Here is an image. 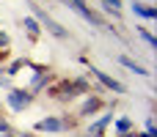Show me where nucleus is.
<instances>
[{"label": "nucleus", "mask_w": 157, "mask_h": 137, "mask_svg": "<svg viewBox=\"0 0 157 137\" xmlns=\"http://www.w3.org/2000/svg\"><path fill=\"white\" fill-rule=\"evenodd\" d=\"M22 27H25V30H28V33H30L33 38H36V36L41 33V25L36 22V16H33V14H28V16L22 19Z\"/></svg>", "instance_id": "obj_12"}, {"label": "nucleus", "mask_w": 157, "mask_h": 137, "mask_svg": "<svg viewBox=\"0 0 157 137\" xmlns=\"http://www.w3.org/2000/svg\"><path fill=\"white\" fill-rule=\"evenodd\" d=\"M119 63H121L124 69H130L132 74H138V77H149V69H146V66H141L138 60H132L130 55H119Z\"/></svg>", "instance_id": "obj_7"}, {"label": "nucleus", "mask_w": 157, "mask_h": 137, "mask_svg": "<svg viewBox=\"0 0 157 137\" xmlns=\"http://www.w3.org/2000/svg\"><path fill=\"white\" fill-rule=\"evenodd\" d=\"M75 126V121H69V118H58V115H47V118H41V121H36V132H66V129H72Z\"/></svg>", "instance_id": "obj_3"}, {"label": "nucleus", "mask_w": 157, "mask_h": 137, "mask_svg": "<svg viewBox=\"0 0 157 137\" xmlns=\"http://www.w3.org/2000/svg\"><path fill=\"white\" fill-rule=\"evenodd\" d=\"M69 5H72V8H75V11H77V14H80V16L86 19V22H91V25H97V27H105L102 16H99V14L94 11V8H88V5H86L83 0H69Z\"/></svg>", "instance_id": "obj_4"}, {"label": "nucleus", "mask_w": 157, "mask_h": 137, "mask_svg": "<svg viewBox=\"0 0 157 137\" xmlns=\"http://www.w3.org/2000/svg\"><path fill=\"white\" fill-rule=\"evenodd\" d=\"M0 137H17V135H14V132H8V135H0Z\"/></svg>", "instance_id": "obj_18"}, {"label": "nucleus", "mask_w": 157, "mask_h": 137, "mask_svg": "<svg viewBox=\"0 0 157 137\" xmlns=\"http://www.w3.org/2000/svg\"><path fill=\"white\" fill-rule=\"evenodd\" d=\"M47 82H50V71H47V69H39V74H36V80L30 82V88H28V91H30V93L36 96V93H39V91H41V88H44Z\"/></svg>", "instance_id": "obj_10"}, {"label": "nucleus", "mask_w": 157, "mask_h": 137, "mask_svg": "<svg viewBox=\"0 0 157 137\" xmlns=\"http://www.w3.org/2000/svg\"><path fill=\"white\" fill-rule=\"evenodd\" d=\"M113 129H116L119 137H121V135H130V132L135 129V124H132L130 118H116V121H113Z\"/></svg>", "instance_id": "obj_13"}, {"label": "nucleus", "mask_w": 157, "mask_h": 137, "mask_svg": "<svg viewBox=\"0 0 157 137\" xmlns=\"http://www.w3.org/2000/svg\"><path fill=\"white\" fill-rule=\"evenodd\" d=\"M8 132H14V129H11V124H8L6 118H0V135H8Z\"/></svg>", "instance_id": "obj_16"}, {"label": "nucleus", "mask_w": 157, "mask_h": 137, "mask_svg": "<svg viewBox=\"0 0 157 137\" xmlns=\"http://www.w3.org/2000/svg\"><path fill=\"white\" fill-rule=\"evenodd\" d=\"M113 121V115L108 113V115H102V118H97L91 126H88V135H94V137H102V132H105V126Z\"/></svg>", "instance_id": "obj_11"}, {"label": "nucleus", "mask_w": 157, "mask_h": 137, "mask_svg": "<svg viewBox=\"0 0 157 137\" xmlns=\"http://www.w3.org/2000/svg\"><path fill=\"white\" fill-rule=\"evenodd\" d=\"M3 71H6V69H0V80H3Z\"/></svg>", "instance_id": "obj_20"}, {"label": "nucleus", "mask_w": 157, "mask_h": 137, "mask_svg": "<svg viewBox=\"0 0 157 137\" xmlns=\"http://www.w3.org/2000/svg\"><path fill=\"white\" fill-rule=\"evenodd\" d=\"M33 16H36V22H39V25H44V27H47V33H52L55 38H69V30H66L63 25H58V22H55V19H52L41 5H36V3H33Z\"/></svg>", "instance_id": "obj_1"}, {"label": "nucleus", "mask_w": 157, "mask_h": 137, "mask_svg": "<svg viewBox=\"0 0 157 137\" xmlns=\"http://www.w3.org/2000/svg\"><path fill=\"white\" fill-rule=\"evenodd\" d=\"M99 3H102V8H108V11H113V14L121 11V0H99Z\"/></svg>", "instance_id": "obj_15"}, {"label": "nucleus", "mask_w": 157, "mask_h": 137, "mask_svg": "<svg viewBox=\"0 0 157 137\" xmlns=\"http://www.w3.org/2000/svg\"><path fill=\"white\" fill-rule=\"evenodd\" d=\"M80 137H94V135H88V132H86V135H80Z\"/></svg>", "instance_id": "obj_19"}, {"label": "nucleus", "mask_w": 157, "mask_h": 137, "mask_svg": "<svg viewBox=\"0 0 157 137\" xmlns=\"http://www.w3.org/2000/svg\"><path fill=\"white\" fill-rule=\"evenodd\" d=\"M3 47H8V36H6V33L0 30V49H3Z\"/></svg>", "instance_id": "obj_17"}, {"label": "nucleus", "mask_w": 157, "mask_h": 137, "mask_svg": "<svg viewBox=\"0 0 157 137\" xmlns=\"http://www.w3.org/2000/svg\"><path fill=\"white\" fill-rule=\"evenodd\" d=\"M138 36H141V38H144V41H146V44H149L152 49L157 47V38L152 36V33H149V30H146V27H138Z\"/></svg>", "instance_id": "obj_14"}, {"label": "nucleus", "mask_w": 157, "mask_h": 137, "mask_svg": "<svg viewBox=\"0 0 157 137\" xmlns=\"http://www.w3.org/2000/svg\"><path fill=\"white\" fill-rule=\"evenodd\" d=\"M132 14L141 16V19H157V8H155V5H149V3H138V0H132Z\"/></svg>", "instance_id": "obj_8"}, {"label": "nucleus", "mask_w": 157, "mask_h": 137, "mask_svg": "<svg viewBox=\"0 0 157 137\" xmlns=\"http://www.w3.org/2000/svg\"><path fill=\"white\" fill-rule=\"evenodd\" d=\"M91 74H94V77H97V80H99V82H102V85H105L108 91H113V93H124V85H121L119 80H113L110 74H105L102 69H97V66H91Z\"/></svg>", "instance_id": "obj_5"}, {"label": "nucleus", "mask_w": 157, "mask_h": 137, "mask_svg": "<svg viewBox=\"0 0 157 137\" xmlns=\"http://www.w3.org/2000/svg\"><path fill=\"white\" fill-rule=\"evenodd\" d=\"M52 96H55V99H61V102H69V99H75V96H77V88H75L72 82H63L61 88H55V91H52Z\"/></svg>", "instance_id": "obj_9"}, {"label": "nucleus", "mask_w": 157, "mask_h": 137, "mask_svg": "<svg viewBox=\"0 0 157 137\" xmlns=\"http://www.w3.org/2000/svg\"><path fill=\"white\" fill-rule=\"evenodd\" d=\"M30 102H33V93L28 88H11V91H6V104L14 113H25L30 107Z\"/></svg>", "instance_id": "obj_2"}, {"label": "nucleus", "mask_w": 157, "mask_h": 137, "mask_svg": "<svg viewBox=\"0 0 157 137\" xmlns=\"http://www.w3.org/2000/svg\"><path fill=\"white\" fill-rule=\"evenodd\" d=\"M102 107V102L97 99V96H91V93H86V102H83V107L77 110V118H91L97 110Z\"/></svg>", "instance_id": "obj_6"}]
</instances>
